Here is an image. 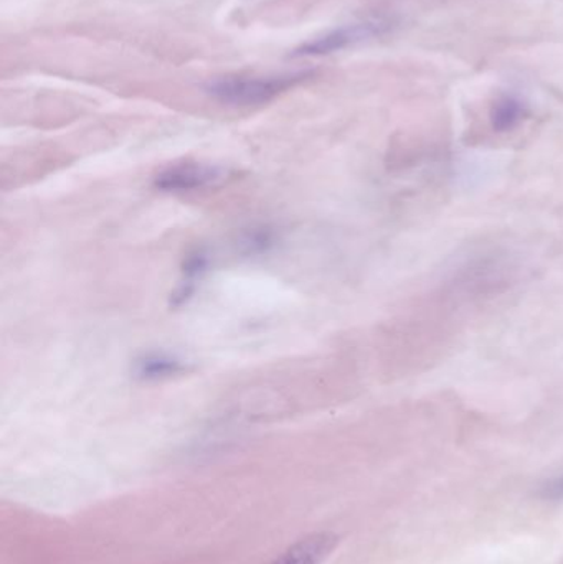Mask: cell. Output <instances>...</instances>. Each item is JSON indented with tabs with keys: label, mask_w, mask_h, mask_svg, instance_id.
I'll list each match as a JSON object with an SVG mask.
<instances>
[{
	"label": "cell",
	"mask_w": 563,
	"mask_h": 564,
	"mask_svg": "<svg viewBox=\"0 0 563 564\" xmlns=\"http://www.w3.org/2000/svg\"><path fill=\"white\" fill-rule=\"evenodd\" d=\"M310 76V72L271 76H220L205 85V93L221 105L248 108V106H261L273 101L278 96L306 82Z\"/></svg>",
	"instance_id": "6da1fadb"
},
{
	"label": "cell",
	"mask_w": 563,
	"mask_h": 564,
	"mask_svg": "<svg viewBox=\"0 0 563 564\" xmlns=\"http://www.w3.org/2000/svg\"><path fill=\"white\" fill-rule=\"evenodd\" d=\"M387 29H389V25L382 20H367V22L339 26V29L331 30L324 35L303 43L300 48L294 50L293 56L331 55V53L340 52V50L349 48V46L357 45V43L383 35Z\"/></svg>",
	"instance_id": "7a4b0ae2"
},
{
	"label": "cell",
	"mask_w": 563,
	"mask_h": 564,
	"mask_svg": "<svg viewBox=\"0 0 563 564\" xmlns=\"http://www.w3.org/2000/svg\"><path fill=\"white\" fill-rule=\"evenodd\" d=\"M230 177V172L217 165L182 162L171 165L155 177L154 185L164 192H194L215 187Z\"/></svg>",
	"instance_id": "3957f363"
},
{
	"label": "cell",
	"mask_w": 563,
	"mask_h": 564,
	"mask_svg": "<svg viewBox=\"0 0 563 564\" xmlns=\"http://www.w3.org/2000/svg\"><path fill=\"white\" fill-rule=\"evenodd\" d=\"M336 545L337 536L334 533H313L297 540L286 552L281 553L268 564H323Z\"/></svg>",
	"instance_id": "277c9868"
},
{
	"label": "cell",
	"mask_w": 563,
	"mask_h": 564,
	"mask_svg": "<svg viewBox=\"0 0 563 564\" xmlns=\"http://www.w3.org/2000/svg\"><path fill=\"white\" fill-rule=\"evenodd\" d=\"M185 370L184 361L164 351L142 355L134 361V375L141 380L158 381L175 377Z\"/></svg>",
	"instance_id": "5b68a950"
},
{
	"label": "cell",
	"mask_w": 563,
	"mask_h": 564,
	"mask_svg": "<svg viewBox=\"0 0 563 564\" xmlns=\"http://www.w3.org/2000/svg\"><path fill=\"white\" fill-rule=\"evenodd\" d=\"M524 105L515 96H502L491 108V124L495 131L506 132L515 129L524 118Z\"/></svg>",
	"instance_id": "8992f818"
},
{
	"label": "cell",
	"mask_w": 563,
	"mask_h": 564,
	"mask_svg": "<svg viewBox=\"0 0 563 564\" xmlns=\"http://www.w3.org/2000/svg\"><path fill=\"white\" fill-rule=\"evenodd\" d=\"M539 497L549 502H562L563 500V474L552 479L545 480L539 489Z\"/></svg>",
	"instance_id": "52a82bcc"
}]
</instances>
